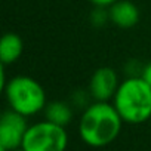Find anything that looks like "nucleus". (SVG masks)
Returning <instances> with one entry per match:
<instances>
[{"label":"nucleus","instance_id":"f257e3e1","mask_svg":"<svg viewBox=\"0 0 151 151\" xmlns=\"http://www.w3.org/2000/svg\"><path fill=\"white\" fill-rule=\"evenodd\" d=\"M123 123L124 122L113 102L93 101L80 116L79 136L86 145L102 148L119 138Z\"/></svg>","mask_w":151,"mask_h":151},{"label":"nucleus","instance_id":"0eeeda50","mask_svg":"<svg viewBox=\"0 0 151 151\" xmlns=\"http://www.w3.org/2000/svg\"><path fill=\"white\" fill-rule=\"evenodd\" d=\"M110 21L119 28H132L139 21V9L130 0H117L108 8Z\"/></svg>","mask_w":151,"mask_h":151},{"label":"nucleus","instance_id":"39448f33","mask_svg":"<svg viewBox=\"0 0 151 151\" xmlns=\"http://www.w3.org/2000/svg\"><path fill=\"white\" fill-rule=\"evenodd\" d=\"M27 129V117L9 108L0 117V147L8 151L21 148Z\"/></svg>","mask_w":151,"mask_h":151},{"label":"nucleus","instance_id":"7ed1b4c3","mask_svg":"<svg viewBox=\"0 0 151 151\" xmlns=\"http://www.w3.org/2000/svg\"><path fill=\"white\" fill-rule=\"evenodd\" d=\"M3 92L9 108L25 117L39 114L47 105L45 89L37 80L28 76L11 77Z\"/></svg>","mask_w":151,"mask_h":151},{"label":"nucleus","instance_id":"f03ea898","mask_svg":"<svg viewBox=\"0 0 151 151\" xmlns=\"http://www.w3.org/2000/svg\"><path fill=\"white\" fill-rule=\"evenodd\" d=\"M113 105L124 123H144L151 119V86L141 76H130L120 82Z\"/></svg>","mask_w":151,"mask_h":151},{"label":"nucleus","instance_id":"20e7f679","mask_svg":"<svg viewBox=\"0 0 151 151\" xmlns=\"http://www.w3.org/2000/svg\"><path fill=\"white\" fill-rule=\"evenodd\" d=\"M68 147V133L64 126L49 120L30 124L21 148L24 151H65Z\"/></svg>","mask_w":151,"mask_h":151},{"label":"nucleus","instance_id":"423d86ee","mask_svg":"<svg viewBox=\"0 0 151 151\" xmlns=\"http://www.w3.org/2000/svg\"><path fill=\"white\" fill-rule=\"evenodd\" d=\"M120 86L119 74L111 67H101L93 71L89 80L88 93L93 101H113L117 89Z\"/></svg>","mask_w":151,"mask_h":151},{"label":"nucleus","instance_id":"1a4fd4ad","mask_svg":"<svg viewBox=\"0 0 151 151\" xmlns=\"http://www.w3.org/2000/svg\"><path fill=\"white\" fill-rule=\"evenodd\" d=\"M43 113H45L46 120H49L55 124L64 126V127L73 120V108L70 107V104H67L64 101L47 102Z\"/></svg>","mask_w":151,"mask_h":151},{"label":"nucleus","instance_id":"9b49d317","mask_svg":"<svg viewBox=\"0 0 151 151\" xmlns=\"http://www.w3.org/2000/svg\"><path fill=\"white\" fill-rule=\"evenodd\" d=\"M141 77L151 86V62H148V64L141 70Z\"/></svg>","mask_w":151,"mask_h":151},{"label":"nucleus","instance_id":"ddd939ff","mask_svg":"<svg viewBox=\"0 0 151 151\" xmlns=\"http://www.w3.org/2000/svg\"><path fill=\"white\" fill-rule=\"evenodd\" d=\"M14 151H24L22 148H17V150H14Z\"/></svg>","mask_w":151,"mask_h":151},{"label":"nucleus","instance_id":"f8f14e48","mask_svg":"<svg viewBox=\"0 0 151 151\" xmlns=\"http://www.w3.org/2000/svg\"><path fill=\"white\" fill-rule=\"evenodd\" d=\"M88 2L92 3L95 8H110L117 0H88Z\"/></svg>","mask_w":151,"mask_h":151},{"label":"nucleus","instance_id":"6e6552de","mask_svg":"<svg viewBox=\"0 0 151 151\" xmlns=\"http://www.w3.org/2000/svg\"><path fill=\"white\" fill-rule=\"evenodd\" d=\"M24 52V42L15 33H6L0 40V61L2 65L17 62Z\"/></svg>","mask_w":151,"mask_h":151},{"label":"nucleus","instance_id":"9d476101","mask_svg":"<svg viewBox=\"0 0 151 151\" xmlns=\"http://www.w3.org/2000/svg\"><path fill=\"white\" fill-rule=\"evenodd\" d=\"M91 19H92L93 25H102L104 22H107V19H110L108 11H105V8H96L95 12H92Z\"/></svg>","mask_w":151,"mask_h":151}]
</instances>
